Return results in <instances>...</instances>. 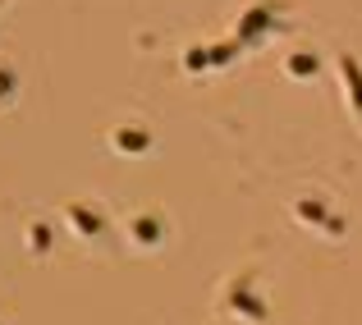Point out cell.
<instances>
[{"instance_id": "1", "label": "cell", "mask_w": 362, "mask_h": 325, "mask_svg": "<svg viewBox=\"0 0 362 325\" xmlns=\"http://www.w3.org/2000/svg\"><path fill=\"white\" fill-rule=\"evenodd\" d=\"M298 215L312 220V225H321V229H330V234H339V220L321 211V202H298Z\"/></svg>"}, {"instance_id": "2", "label": "cell", "mask_w": 362, "mask_h": 325, "mask_svg": "<svg viewBox=\"0 0 362 325\" xmlns=\"http://www.w3.org/2000/svg\"><path fill=\"white\" fill-rule=\"evenodd\" d=\"M344 78H349V92H354V110L362 114V73H358V64L344 55Z\"/></svg>"}, {"instance_id": "3", "label": "cell", "mask_w": 362, "mask_h": 325, "mask_svg": "<svg viewBox=\"0 0 362 325\" xmlns=\"http://www.w3.org/2000/svg\"><path fill=\"white\" fill-rule=\"evenodd\" d=\"M317 64H312V55H293L289 60V73H312Z\"/></svg>"}]
</instances>
